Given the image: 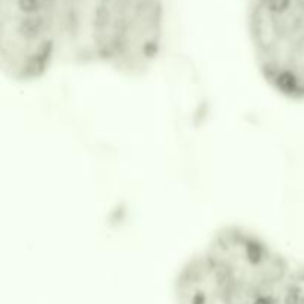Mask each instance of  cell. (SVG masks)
<instances>
[{"label":"cell","mask_w":304,"mask_h":304,"mask_svg":"<svg viewBox=\"0 0 304 304\" xmlns=\"http://www.w3.org/2000/svg\"><path fill=\"white\" fill-rule=\"evenodd\" d=\"M288 261L248 227L218 229L178 271V304H281Z\"/></svg>","instance_id":"6da1fadb"}]
</instances>
